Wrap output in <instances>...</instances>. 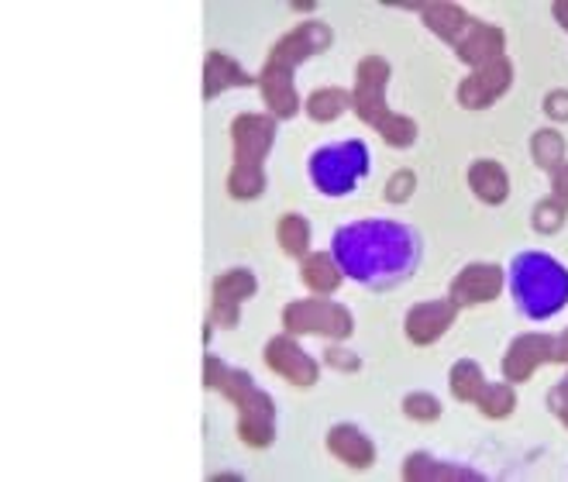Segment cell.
Here are the masks:
<instances>
[{
    "label": "cell",
    "mask_w": 568,
    "mask_h": 482,
    "mask_svg": "<svg viewBox=\"0 0 568 482\" xmlns=\"http://www.w3.org/2000/svg\"><path fill=\"white\" fill-rule=\"evenodd\" d=\"M414 190H417V173L414 169H400L386 183V200L390 204H407L414 197Z\"/></svg>",
    "instance_id": "f1b7e54d"
},
{
    "label": "cell",
    "mask_w": 568,
    "mask_h": 482,
    "mask_svg": "<svg viewBox=\"0 0 568 482\" xmlns=\"http://www.w3.org/2000/svg\"><path fill=\"white\" fill-rule=\"evenodd\" d=\"M390 63L383 56H365L356 69V87H351V111H356L365 124H372L386 145L393 149H411L417 142V121L393 114L386 103L390 87Z\"/></svg>",
    "instance_id": "5b68a950"
},
{
    "label": "cell",
    "mask_w": 568,
    "mask_h": 482,
    "mask_svg": "<svg viewBox=\"0 0 568 482\" xmlns=\"http://www.w3.org/2000/svg\"><path fill=\"white\" fill-rule=\"evenodd\" d=\"M545 114L551 121H568V90H551L545 97Z\"/></svg>",
    "instance_id": "4dcf8cb0"
},
{
    "label": "cell",
    "mask_w": 568,
    "mask_h": 482,
    "mask_svg": "<svg viewBox=\"0 0 568 482\" xmlns=\"http://www.w3.org/2000/svg\"><path fill=\"white\" fill-rule=\"evenodd\" d=\"M204 386L221 390L238 407V438L249 448H269L276 441V407L273 396L255 386L245 369H231L210 352L204 355Z\"/></svg>",
    "instance_id": "3957f363"
},
{
    "label": "cell",
    "mask_w": 568,
    "mask_h": 482,
    "mask_svg": "<svg viewBox=\"0 0 568 482\" xmlns=\"http://www.w3.org/2000/svg\"><path fill=\"white\" fill-rule=\"evenodd\" d=\"M331 255L348 280H356L365 289L386 293L414 280L424 259V238L417 228L403 221L365 218L335 231Z\"/></svg>",
    "instance_id": "6da1fadb"
},
{
    "label": "cell",
    "mask_w": 568,
    "mask_h": 482,
    "mask_svg": "<svg viewBox=\"0 0 568 482\" xmlns=\"http://www.w3.org/2000/svg\"><path fill=\"white\" fill-rule=\"evenodd\" d=\"M372 169V155L362 139L331 142L310 152L307 176L320 197H351Z\"/></svg>",
    "instance_id": "52a82bcc"
},
{
    "label": "cell",
    "mask_w": 568,
    "mask_h": 482,
    "mask_svg": "<svg viewBox=\"0 0 568 482\" xmlns=\"http://www.w3.org/2000/svg\"><path fill=\"white\" fill-rule=\"evenodd\" d=\"M551 197L561 200L568 207V163H561L555 173H551Z\"/></svg>",
    "instance_id": "d6a6232c"
},
{
    "label": "cell",
    "mask_w": 568,
    "mask_h": 482,
    "mask_svg": "<svg viewBox=\"0 0 568 482\" xmlns=\"http://www.w3.org/2000/svg\"><path fill=\"white\" fill-rule=\"evenodd\" d=\"M324 362H328L331 369H338V372H359L362 369V359L356 352H348V348H341V344H331L328 352H324Z\"/></svg>",
    "instance_id": "f546056e"
},
{
    "label": "cell",
    "mask_w": 568,
    "mask_h": 482,
    "mask_svg": "<svg viewBox=\"0 0 568 482\" xmlns=\"http://www.w3.org/2000/svg\"><path fill=\"white\" fill-rule=\"evenodd\" d=\"M503 293V270L493 262H472L462 273L451 280L448 297L458 307H476V304H490Z\"/></svg>",
    "instance_id": "5bb4252c"
},
{
    "label": "cell",
    "mask_w": 568,
    "mask_h": 482,
    "mask_svg": "<svg viewBox=\"0 0 568 482\" xmlns=\"http://www.w3.org/2000/svg\"><path fill=\"white\" fill-rule=\"evenodd\" d=\"M276 241L280 249L293 259H304L310 255V221L304 218V213H283L280 224H276Z\"/></svg>",
    "instance_id": "7402d4cb"
},
{
    "label": "cell",
    "mask_w": 568,
    "mask_h": 482,
    "mask_svg": "<svg viewBox=\"0 0 568 482\" xmlns=\"http://www.w3.org/2000/svg\"><path fill=\"white\" fill-rule=\"evenodd\" d=\"M400 475L411 479V482H417V479H482L476 469L458 465V462H445V459H435L430 451H414L411 459L403 462Z\"/></svg>",
    "instance_id": "ffe728a7"
},
{
    "label": "cell",
    "mask_w": 568,
    "mask_h": 482,
    "mask_svg": "<svg viewBox=\"0 0 568 482\" xmlns=\"http://www.w3.org/2000/svg\"><path fill=\"white\" fill-rule=\"evenodd\" d=\"M510 293L527 320H548L568 307V270L548 252H521L510 262Z\"/></svg>",
    "instance_id": "277c9868"
},
{
    "label": "cell",
    "mask_w": 568,
    "mask_h": 482,
    "mask_svg": "<svg viewBox=\"0 0 568 482\" xmlns=\"http://www.w3.org/2000/svg\"><path fill=\"white\" fill-rule=\"evenodd\" d=\"M403 414L411 420H420V424H430L441 417V399L435 393H407L403 396Z\"/></svg>",
    "instance_id": "83f0119b"
},
{
    "label": "cell",
    "mask_w": 568,
    "mask_h": 482,
    "mask_svg": "<svg viewBox=\"0 0 568 482\" xmlns=\"http://www.w3.org/2000/svg\"><path fill=\"white\" fill-rule=\"evenodd\" d=\"M259 289V280L252 270H228L214 280L210 286V325H221V328H238L241 325V304L252 300Z\"/></svg>",
    "instance_id": "30bf717a"
},
{
    "label": "cell",
    "mask_w": 568,
    "mask_h": 482,
    "mask_svg": "<svg viewBox=\"0 0 568 482\" xmlns=\"http://www.w3.org/2000/svg\"><path fill=\"white\" fill-rule=\"evenodd\" d=\"M548 407H551V414L568 427V386H565V383H558V386L548 393Z\"/></svg>",
    "instance_id": "1f68e13d"
},
{
    "label": "cell",
    "mask_w": 568,
    "mask_h": 482,
    "mask_svg": "<svg viewBox=\"0 0 568 482\" xmlns=\"http://www.w3.org/2000/svg\"><path fill=\"white\" fill-rule=\"evenodd\" d=\"M565 362L558 335H521L513 338L503 355V380L506 383H527L540 365Z\"/></svg>",
    "instance_id": "9c48e42d"
},
{
    "label": "cell",
    "mask_w": 568,
    "mask_h": 482,
    "mask_svg": "<svg viewBox=\"0 0 568 482\" xmlns=\"http://www.w3.org/2000/svg\"><path fill=\"white\" fill-rule=\"evenodd\" d=\"M348 107H351V90H345V87H320V90H314L307 97L304 111L310 114V121L328 124V121L341 118Z\"/></svg>",
    "instance_id": "44dd1931"
},
{
    "label": "cell",
    "mask_w": 568,
    "mask_h": 482,
    "mask_svg": "<svg viewBox=\"0 0 568 482\" xmlns=\"http://www.w3.org/2000/svg\"><path fill=\"white\" fill-rule=\"evenodd\" d=\"M565 218H568V207H565L561 200L548 197V200H540V204L534 207L531 224H534V231H540V234H555V231H561Z\"/></svg>",
    "instance_id": "4316f807"
},
{
    "label": "cell",
    "mask_w": 568,
    "mask_h": 482,
    "mask_svg": "<svg viewBox=\"0 0 568 482\" xmlns=\"http://www.w3.org/2000/svg\"><path fill=\"white\" fill-rule=\"evenodd\" d=\"M283 328L286 335H317V338H351L356 331V320H351V310L341 307L338 300L328 297H307L283 307Z\"/></svg>",
    "instance_id": "ba28073f"
},
{
    "label": "cell",
    "mask_w": 568,
    "mask_h": 482,
    "mask_svg": "<svg viewBox=\"0 0 568 482\" xmlns=\"http://www.w3.org/2000/svg\"><path fill=\"white\" fill-rule=\"evenodd\" d=\"M565 386H568V380H565Z\"/></svg>",
    "instance_id": "8d00e7d4"
},
{
    "label": "cell",
    "mask_w": 568,
    "mask_h": 482,
    "mask_svg": "<svg viewBox=\"0 0 568 482\" xmlns=\"http://www.w3.org/2000/svg\"><path fill=\"white\" fill-rule=\"evenodd\" d=\"M228 194L234 200H255L265 194V166H231L228 173Z\"/></svg>",
    "instance_id": "484cf974"
},
{
    "label": "cell",
    "mask_w": 568,
    "mask_h": 482,
    "mask_svg": "<svg viewBox=\"0 0 568 482\" xmlns=\"http://www.w3.org/2000/svg\"><path fill=\"white\" fill-rule=\"evenodd\" d=\"M328 451L348 469H369L375 462V445L359 424H335L328 431Z\"/></svg>",
    "instance_id": "2e32d148"
},
{
    "label": "cell",
    "mask_w": 568,
    "mask_h": 482,
    "mask_svg": "<svg viewBox=\"0 0 568 482\" xmlns=\"http://www.w3.org/2000/svg\"><path fill=\"white\" fill-rule=\"evenodd\" d=\"M262 359L265 365L276 372L280 380H286L290 386H314L317 383V359H310L301 344H296V335H276V338H269L265 348H262Z\"/></svg>",
    "instance_id": "8fae6325"
},
{
    "label": "cell",
    "mask_w": 568,
    "mask_h": 482,
    "mask_svg": "<svg viewBox=\"0 0 568 482\" xmlns=\"http://www.w3.org/2000/svg\"><path fill=\"white\" fill-rule=\"evenodd\" d=\"M555 11V18H558V24L568 32V0H558V4L551 8Z\"/></svg>",
    "instance_id": "836d02e7"
},
{
    "label": "cell",
    "mask_w": 568,
    "mask_h": 482,
    "mask_svg": "<svg viewBox=\"0 0 568 482\" xmlns=\"http://www.w3.org/2000/svg\"><path fill=\"white\" fill-rule=\"evenodd\" d=\"M420 14H424L427 29L441 35L466 66L479 69L493 59H503L506 35L496 29V24H485V21L472 18L466 8H458V4H424Z\"/></svg>",
    "instance_id": "8992f818"
},
{
    "label": "cell",
    "mask_w": 568,
    "mask_h": 482,
    "mask_svg": "<svg viewBox=\"0 0 568 482\" xmlns=\"http://www.w3.org/2000/svg\"><path fill=\"white\" fill-rule=\"evenodd\" d=\"M331 42H335V32L328 24L304 21L273 45V52H269V59L262 66V76H259V90L265 97L269 114L276 121H290V118H296V111H301V97H296V84H293L296 66L307 63L310 56L328 52Z\"/></svg>",
    "instance_id": "7a4b0ae2"
},
{
    "label": "cell",
    "mask_w": 568,
    "mask_h": 482,
    "mask_svg": "<svg viewBox=\"0 0 568 482\" xmlns=\"http://www.w3.org/2000/svg\"><path fill=\"white\" fill-rule=\"evenodd\" d=\"M234 163L238 166H262L265 155L276 145V118L273 114H238L231 124Z\"/></svg>",
    "instance_id": "4fadbf2b"
},
{
    "label": "cell",
    "mask_w": 568,
    "mask_h": 482,
    "mask_svg": "<svg viewBox=\"0 0 568 482\" xmlns=\"http://www.w3.org/2000/svg\"><path fill=\"white\" fill-rule=\"evenodd\" d=\"M231 87H259V76H249L245 66L234 63L225 52H207L204 59V100H214Z\"/></svg>",
    "instance_id": "e0dca14e"
},
{
    "label": "cell",
    "mask_w": 568,
    "mask_h": 482,
    "mask_svg": "<svg viewBox=\"0 0 568 482\" xmlns=\"http://www.w3.org/2000/svg\"><path fill=\"white\" fill-rule=\"evenodd\" d=\"M469 186H472V194L490 207H496L510 197V176L496 158H476L469 166Z\"/></svg>",
    "instance_id": "ac0fdd59"
},
{
    "label": "cell",
    "mask_w": 568,
    "mask_h": 482,
    "mask_svg": "<svg viewBox=\"0 0 568 482\" xmlns=\"http://www.w3.org/2000/svg\"><path fill=\"white\" fill-rule=\"evenodd\" d=\"M531 155H534V166H537V169L555 173V169L565 163V139H561V131H555V128H540V131H534V139H531Z\"/></svg>",
    "instance_id": "cb8c5ba5"
},
{
    "label": "cell",
    "mask_w": 568,
    "mask_h": 482,
    "mask_svg": "<svg viewBox=\"0 0 568 482\" xmlns=\"http://www.w3.org/2000/svg\"><path fill=\"white\" fill-rule=\"evenodd\" d=\"M558 341H561V352H565V362H568V328L558 335Z\"/></svg>",
    "instance_id": "d590c367"
},
{
    "label": "cell",
    "mask_w": 568,
    "mask_h": 482,
    "mask_svg": "<svg viewBox=\"0 0 568 482\" xmlns=\"http://www.w3.org/2000/svg\"><path fill=\"white\" fill-rule=\"evenodd\" d=\"M448 386H451L455 399H462V404H476V399L482 396V390H485V376H482L479 362H472V359L455 362Z\"/></svg>",
    "instance_id": "603a6c76"
},
{
    "label": "cell",
    "mask_w": 568,
    "mask_h": 482,
    "mask_svg": "<svg viewBox=\"0 0 568 482\" xmlns=\"http://www.w3.org/2000/svg\"><path fill=\"white\" fill-rule=\"evenodd\" d=\"M317 4H314V0H293V4H290V11H314Z\"/></svg>",
    "instance_id": "e575fe53"
},
{
    "label": "cell",
    "mask_w": 568,
    "mask_h": 482,
    "mask_svg": "<svg viewBox=\"0 0 568 482\" xmlns=\"http://www.w3.org/2000/svg\"><path fill=\"white\" fill-rule=\"evenodd\" d=\"M476 407L493 417V420H503L517 410V393H513V383H485L482 396L476 399Z\"/></svg>",
    "instance_id": "d4e9b609"
},
{
    "label": "cell",
    "mask_w": 568,
    "mask_h": 482,
    "mask_svg": "<svg viewBox=\"0 0 568 482\" xmlns=\"http://www.w3.org/2000/svg\"><path fill=\"white\" fill-rule=\"evenodd\" d=\"M301 276H304V286L314 293V297H331V293H338L345 273L341 265L331 252H310L304 255L301 262Z\"/></svg>",
    "instance_id": "d6986e66"
},
{
    "label": "cell",
    "mask_w": 568,
    "mask_h": 482,
    "mask_svg": "<svg viewBox=\"0 0 568 482\" xmlns=\"http://www.w3.org/2000/svg\"><path fill=\"white\" fill-rule=\"evenodd\" d=\"M458 307L451 297H441V300H424V304H417V307H411V314H407V338L414 341V344H435L438 338H445V331L455 325L458 320Z\"/></svg>",
    "instance_id": "9a60e30c"
},
{
    "label": "cell",
    "mask_w": 568,
    "mask_h": 482,
    "mask_svg": "<svg viewBox=\"0 0 568 482\" xmlns=\"http://www.w3.org/2000/svg\"><path fill=\"white\" fill-rule=\"evenodd\" d=\"M510 87H513V63L503 56V59H493V63L472 69L462 79V87H458V103H462L466 111H482V107H493Z\"/></svg>",
    "instance_id": "7c38bea8"
}]
</instances>
